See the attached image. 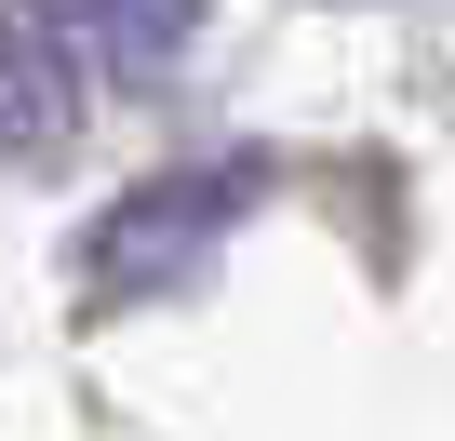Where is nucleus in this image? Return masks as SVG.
<instances>
[{
  "instance_id": "f257e3e1",
  "label": "nucleus",
  "mask_w": 455,
  "mask_h": 441,
  "mask_svg": "<svg viewBox=\"0 0 455 441\" xmlns=\"http://www.w3.org/2000/svg\"><path fill=\"white\" fill-rule=\"evenodd\" d=\"M242 201H255V174H242V161L174 174V187H134L108 228H94V281H108V295H134V281H161V268H201V241H214Z\"/></svg>"
},
{
  "instance_id": "f03ea898",
  "label": "nucleus",
  "mask_w": 455,
  "mask_h": 441,
  "mask_svg": "<svg viewBox=\"0 0 455 441\" xmlns=\"http://www.w3.org/2000/svg\"><path fill=\"white\" fill-rule=\"evenodd\" d=\"M54 134H81V41L0 14V161H41Z\"/></svg>"
},
{
  "instance_id": "7ed1b4c3",
  "label": "nucleus",
  "mask_w": 455,
  "mask_h": 441,
  "mask_svg": "<svg viewBox=\"0 0 455 441\" xmlns=\"http://www.w3.org/2000/svg\"><path fill=\"white\" fill-rule=\"evenodd\" d=\"M68 14H81L68 41H94L121 81H161V67L188 54V28H201V0H68Z\"/></svg>"
}]
</instances>
